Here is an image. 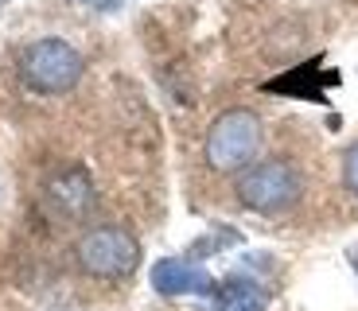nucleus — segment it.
Instances as JSON below:
<instances>
[{
    "label": "nucleus",
    "instance_id": "1",
    "mask_svg": "<svg viewBox=\"0 0 358 311\" xmlns=\"http://www.w3.org/2000/svg\"><path fill=\"white\" fill-rule=\"evenodd\" d=\"M261 117L253 109H226L215 117L210 133H206L203 156L215 171H242L257 160L261 152Z\"/></svg>",
    "mask_w": 358,
    "mask_h": 311
},
{
    "label": "nucleus",
    "instance_id": "2",
    "mask_svg": "<svg viewBox=\"0 0 358 311\" xmlns=\"http://www.w3.org/2000/svg\"><path fill=\"white\" fill-rule=\"evenodd\" d=\"M304 195V175L288 160H261L238 175V203L253 214H285Z\"/></svg>",
    "mask_w": 358,
    "mask_h": 311
},
{
    "label": "nucleus",
    "instance_id": "3",
    "mask_svg": "<svg viewBox=\"0 0 358 311\" xmlns=\"http://www.w3.org/2000/svg\"><path fill=\"white\" fill-rule=\"evenodd\" d=\"M78 265L98 280H125L141 268V241L125 226H94L78 241Z\"/></svg>",
    "mask_w": 358,
    "mask_h": 311
},
{
    "label": "nucleus",
    "instance_id": "4",
    "mask_svg": "<svg viewBox=\"0 0 358 311\" xmlns=\"http://www.w3.org/2000/svg\"><path fill=\"white\" fill-rule=\"evenodd\" d=\"M20 78L36 94H66L82 78V55L66 39H36L20 55Z\"/></svg>",
    "mask_w": 358,
    "mask_h": 311
},
{
    "label": "nucleus",
    "instance_id": "5",
    "mask_svg": "<svg viewBox=\"0 0 358 311\" xmlns=\"http://www.w3.org/2000/svg\"><path fill=\"white\" fill-rule=\"evenodd\" d=\"M94 203H98V195H94V183L82 168H66L43 183V206L59 222H82L94 210Z\"/></svg>",
    "mask_w": 358,
    "mask_h": 311
},
{
    "label": "nucleus",
    "instance_id": "6",
    "mask_svg": "<svg viewBox=\"0 0 358 311\" xmlns=\"http://www.w3.org/2000/svg\"><path fill=\"white\" fill-rule=\"evenodd\" d=\"M148 280L160 296H210L218 288L206 268H199L195 261H183V257H160L148 273Z\"/></svg>",
    "mask_w": 358,
    "mask_h": 311
},
{
    "label": "nucleus",
    "instance_id": "7",
    "mask_svg": "<svg viewBox=\"0 0 358 311\" xmlns=\"http://www.w3.org/2000/svg\"><path fill=\"white\" fill-rule=\"evenodd\" d=\"M268 292L250 276H226L215 288V311H265Z\"/></svg>",
    "mask_w": 358,
    "mask_h": 311
},
{
    "label": "nucleus",
    "instance_id": "8",
    "mask_svg": "<svg viewBox=\"0 0 358 311\" xmlns=\"http://www.w3.org/2000/svg\"><path fill=\"white\" fill-rule=\"evenodd\" d=\"M315 71V62H308L304 71H288L285 78H273L265 89H273V94H292V98H320L323 82H312L308 74Z\"/></svg>",
    "mask_w": 358,
    "mask_h": 311
},
{
    "label": "nucleus",
    "instance_id": "9",
    "mask_svg": "<svg viewBox=\"0 0 358 311\" xmlns=\"http://www.w3.org/2000/svg\"><path fill=\"white\" fill-rule=\"evenodd\" d=\"M343 183H347V191L358 198V140L347 148V156H343Z\"/></svg>",
    "mask_w": 358,
    "mask_h": 311
},
{
    "label": "nucleus",
    "instance_id": "10",
    "mask_svg": "<svg viewBox=\"0 0 358 311\" xmlns=\"http://www.w3.org/2000/svg\"><path fill=\"white\" fill-rule=\"evenodd\" d=\"M86 8H98V12H113V8H121V0H82Z\"/></svg>",
    "mask_w": 358,
    "mask_h": 311
},
{
    "label": "nucleus",
    "instance_id": "11",
    "mask_svg": "<svg viewBox=\"0 0 358 311\" xmlns=\"http://www.w3.org/2000/svg\"><path fill=\"white\" fill-rule=\"evenodd\" d=\"M347 261H350V268L358 273V245H350V249H347Z\"/></svg>",
    "mask_w": 358,
    "mask_h": 311
}]
</instances>
